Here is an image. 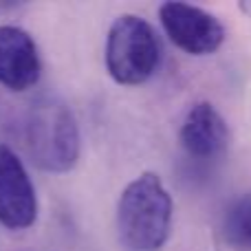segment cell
<instances>
[{
    "instance_id": "7a4b0ae2",
    "label": "cell",
    "mask_w": 251,
    "mask_h": 251,
    "mask_svg": "<svg viewBox=\"0 0 251 251\" xmlns=\"http://www.w3.org/2000/svg\"><path fill=\"white\" fill-rule=\"evenodd\" d=\"M25 146L35 168L71 172L79 159V128L69 106L55 97L33 101L25 124Z\"/></svg>"
},
{
    "instance_id": "ba28073f",
    "label": "cell",
    "mask_w": 251,
    "mask_h": 251,
    "mask_svg": "<svg viewBox=\"0 0 251 251\" xmlns=\"http://www.w3.org/2000/svg\"><path fill=\"white\" fill-rule=\"evenodd\" d=\"M223 236L234 247L251 249V194L240 196L227 207L223 218Z\"/></svg>"
},
{
    "instance_id": "52a82bcc",
    "label": "cell",
    "mask_w": 251,
    "mask_h": 251,
    "mask_svg": "<svg viewBox=\"0 0 251 251\" xmlns=\"http://www.w3.org/2000/svg\"><path fill=\"white\" fill-rule=\"evenodd\" d=\"M181 148L194 159H216L223 156L229 146L227 122L209 101H199L190 108L178 130Z\"/></svg>"
},
{
    "instance_id": "8992f818",
    "label": "cell",
    "mask_w": 251,
    "mask_h": 251,
    "mask_svg": "<svg viewBox=\"0 0 251 251\" xmlns=\"http://www.w3.org/2000/svg\"><path fill=\"white\" fill-rule=\"evenodd\" d=\"M42 60L35 40L13 25L0 26V84L13 93H25L40 82Z\"/></svg>"
},
{
    "instance_id": "277c9868",
    "label": "cell",
    "mask_w": 251,
    "mask_h": 251,
    "mask_svg": "<svg viewBox=\"0 0 251 251\" xmlns=\"http://www.w3.org/2000/svg\"><path fill=\"white\" fill-rule=\"evenodd\" d=\"M159 20L174 47L190 55H212L225 42V25L207 9L170 0L159 7Z\"/></svg>"
},
{
    "instance_id": "5b68a950",
    "label": "cell",
    "mask_w": 251,
    "mask_h": 251,
    "mask_svg": "<svg viewBox=\"0 0 251 251\" xmlns=\"http://www.w3.org/2000/svg\"><path fill=\"white\" fill-rule=\"evenodd\" d=\"M38 218V194L22 159L0 143V225L11 231L29 229Z\"/></svg>"
},
{
    "instance_id": "3957f363",
    "label": "cell",
    "mask_w": 251,
    "mask_h": 251,
    "mask_svg": "<svg viewBox=\"0 0 251 251\" xmlns=\"http://www.w3.org/2000/svg\"><path fill=\"white\" fill-rule=\"evenodd\" d=\"M161 44L148 20L134 13L115 18L106 38V69L122 86H139L156 73Z\"/></svg>"
},
{
    "instance_id": "6da1fadb",
    "label": "cell",
    "mask_w": 251,
    "mask_h": 251,
    "mask_svg": "<svg viewBox=\"0 0 251 251\" xmlns=\"http://www.w3.org/2000/svg\"><path fill=\"white\" fill-rule=\"evenodd\" d=\"M174 201L154 172L126 185L117 203V234L126 251H159L172 231Z\"/></svg>"
}]
</instances>
